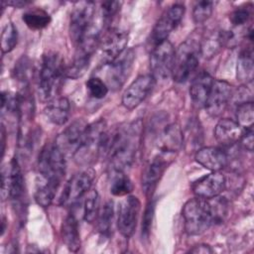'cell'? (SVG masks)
<instances>
[{
	"label": "cell",
	"mask_w": 254,
	"mask_h": 254,
	"mask_svg": "<svg viewBox=\"0 0 254 254\" xmlns=\"http://www.w3.org/2000/svg\"><path fill=\"white\" fill-rule=\"evenodd\" d=\"M140 119L105 131L100 144V157L108 160L112 173L124 172L134 163L142 134Z\"/></svg>",
	"instance_id": "cell-1"
},
{
	"label": "cell",
	"mask_w": 254,
	"mask_h": 254,
	"mask_svg": "<svg viewBox=\"0 0 254 254\" xmlns=\"http://www.w3.org/2000/svg\"><path fill=\"white\" fill-rule=\"evenodd\" d=\"M7 6H12L14 8H23L26 7L27 5L31 4V1H27V0H12V1H7L5 2Z\"/></svg>",
	"instance_id": "cell-42"
},
{
	"label": "cell",
	"mask_w": 254,
	"mask_h": 254,
	"mask_svg": "<svg viewBox=\"0 0 254 254\" xmlns=\"http://www.w3.org/2000/svg\"><path fill=\"white\" fill-rule=\"evenodd\" d=\"M99 209V194L96 190H89L84 195L83 219L88 223H92L96 220Z\"/></svg>",
	"instance_id": "cell-30"
},
{
	"label": "cell",
	"mask_w": 254,
	"mask_h": 254,
	"mask_svg": "<svg viewBox=\"0 0 254 254\" xmlns=\"http://www.w3.org/2000/svg\"><path fill=\"white\" fill-rule=\"evenodd\" d=\"M236 118L237 123L246 128H250L253 125L254 120V105L253 101H247L237 104L236 108Z\"/></svg>",
	"instance_id": "cell-32"
},
{
	"label": "cell",
	"mask_w": 254,
	"mask_h": 254,
	"mask_svg": "<svg viewBox=\"0 0 254 254\" xmlns=\"http://www.w3.org/2000/svg\"><path fill=\"white\" fill-rule=\"evenodd\" d=\"M232 93L233 88L230 83L220 79L214 80L204 104L206 112L212 117H217L222 114L231 101Z\"/></svg>",
	"instance_id": "cell-15"
},
{
	"label": "cell",
	"mask_w": 254,
	"mask_h": 254,
	"mask_svg": "<svg viewBox=\"0 0 254 254\" xmlns=\"http://www.w3.org/2000/svg\"><path fill=\"white\" fill-rule=\"evenodd\" d=\"M66 156L55 145L47 144L40 152L38 159L37 184L51 186L59 190L66 169Z\"/></svg>",
	"instance_id": "cell-3"
},
{
	"label": "cell",
	"mask_w": 254,
	"mask_h": 254,
	"mask_svg": "<svg viewBox=\"0 0 254 254\" xmlns=\"http://www.w3.org/2000/svg\"><path fill=\"white\" fill-rule=\"evenodd\" d=\"M105 131L106 123L103 119L87 124L80 145L72 156L78 165L88 166L100 157V144Z\"/></svg>",
	"instance_id": "cell-6"
},
{
	"label": "cell",
	"mask_w": 254,
	"mask_h": 254,
	"mask_svg": "<svg viewBox=\"0 0 254 254\" xmlns=\"http://www.w3.org/2000/svg\"><path fill=\"white\" fill-rule=\"evenodd\" d=\"M31 73V66H30V61L26 56H23L20 58L13 69V76L16 80L22 82V83H27L29 80V76Z\"/></svg>",
	"instance_id": "cell-36"
},
{
	"label": "cell",
	"mask_w": 254,
	"mask_h": 254,
	"mask_svg": "<svg viewBox=\"0 0 254 254\" xmlns=\"http://www.w3.org/2000/svg\"><path fill=\"white\" fill-rule=\"evenodd\" d=\"M200 45L192 39L182 43L175 53L172 76L176 82L183 83L196 70L199 63Z\"/></svg>",
	"instance_id": "cell-5"
},
{
	"label": "cell",
	"mask_w": 254,
	"mask_h": 254,
	"mask_svg": "<svg viewBox=\"0 0 254 254\" xmlns=\"http://www.w3.org/2000/svg\"><path fill=\"white\" fill-rule=\"evenodd\" d=\"M110 185V192L115 196H126L134 190V186L130 178L124 172L112 173Z\"/></svg>",
	"instance_id": "cell-28"
},
{
	"label": "cell",
	"mask_w": 254,
	"mask_h": 254,
	"mask_svg": "<svg viewBox=\"0 0 254 254\" xmlns=\"http://www.w3.org/2000/svg\"><path fill=\"white\" fill-rule=\"evenodd\" d=\"M9 197L15 203L20 204L25 195V181L20 164L16 158L12 159L8 166Z\"/></svg>",
	"instance_id": "cell-22"
},
{
	"label": "cell",
	"mask_w": 254,
	"mask_h": 254,
	"mask_svg": "<svg viewBox=\"0 0 254 254\" xmlns=\"http://www.w3.org/2000/svg\"><path fill=\"white\" fill-rule=\"evenodd\" d=\"M18 43V32L12 22L4 27L1 34V51L3 54L10 53Z\"/></svg>",
	"instance_id": "cell-31"
},
{
	"label": "cell",
	"mask_w": 254,
	"mask_h": 254,
	"mask_svg": "<svg viewBox=\"0 0 254 254\" xmlns=\"http://www.w3.org/2000/svg\"><path fill=\"white\" fill-rule=\"evenodd\" d=\"M121 4L119 1H104L101 3L102 24L105 29L113 27L112 23L120 11Z\"/></svg>",
	"instance_id": "cell-33"
},
{
	"label": "cell",
	"mask_w": 254,
	"mask_h": 254,
	"mask_svg": "<svg viewBox=\"0 0 254 254\" xmlns=\"http://www.w3.org/2000/svg\"><path fill=\"white\" fill-rule=\"evenodd\" d=\"M202 142V131L199 122L195 119L190 120L188 125L186 126L185 131L183 132V145L186 146L187 150L197 151V147Z\"/></svg>",
	"instance_id": "cell-26"
},
{
	"label": "cell",
	"mask_w": 254,
	"mask_h": 254,
	"mask_svg": "<svg viewBox=\"0 0 254 254\" xmlns=\"http://www.w3.org/2000/svg\"><path fill=\"white\" fill-rule=\"evenodd\" d=\"M141 202L137 196L126 195L117 209V227L119 232L129 238L135 232L140 213Z\"/></svg>",
	"instance_id": "cell-11"
},
{
	"label": "cell",
	"mask_w": 254,
	"mask_h": 254,
	"mask_svg": "<svg viewBox=\"0 0 254 254\" xmlns=\"http://www.w3.org/2000/svg\"><path fill=\"white\" fill-rule=\"evenodd\" d=\"M213 2L212 1H199L197 2L192 10V19L195 24H201L205 22L212 14L213 11Z\"/></svg>",
	"instance_id": "cell-35"
},
{
	"label": "cell",
	"mask_w": 254,
	"mask_h": 254,
	"mask_svg": "<svg viewBox=\"0 0 254 254\" xmlns=\"http://www.w3.org/2000/svg\"><path fill=\"white\" fill-rule=\"evenodd\" d=\"M186 232L190 235H199L213 224L212 210L208 199L194 197L186 202L183 208Z\"/></svg>",
	"instance_id": "cell-4"
},
{
	"label": "cell",
	"mask_w": 254,
	"mask_h": 254,
	"mask_svg": "<svg viewBox=\"0 0 254 254\" xmlns=\"http://www.w3.org/2000/svg\"><path fill=\"white\" fill-rule=\"evenodd\" d=\"M172 159L173 158L171 157L157 154L151 160L142 178V186L146 195H152L157 184L159 183Z\"/></svg>",
	"instance_id": "cell-18"
},
{
	"label": "cell",
	"mask_w": 254,
	"mask_h": 254,
	"mask_svg": "<svg viewBox=\"0 0 254 254\" xmlns=\"http://www.w3.org/2000/svg\"><path fill=\"white\" fill-rule=\"evenodd\" d=\"M86 88L90 96L95 99L104 98L109 90V87L106 84V82L98 76H91L86 81Z\"/></svg>",
	"instance_id": "cell-34"
},
{
	"label": "cell",
	"mask_w": 254,
	"mask_h": 254,
	"mask_svg": "<svg viewBox=\"0 0 254 254\" xmlns=\"http://www.w3.org/2000/svg\"><path fill=\"white\" fill-rule=\"evenodd\" d=\"M1 197L3 200L9 197V180H8V165L3 166L1 170Z\"/></svg>",
	"instance_id": "cell-39"
},
{
	"label": "cell",
	"mask_w": 254,
	"mask_h": 254,
	"mask_svg": "<svg viewBox=\"0 0 254 254\" xmlns=\"http://www.w3.org/2000/svg\"><path fill=\"white\" fill-rule=\"evenodd\" d=\"M190 253H194V254H208V253H212L213 250L210 248L209 245L206 244H198L193 246L191 249H190Z\"/></svg>",
	"instance_id": "cell-41"
},
{
	"label": "cell",
	"mask_w": 254,
	"mask_h": 254,
	"mask_svg": "<svg viewBox=\"0 0 254 254\" xmlns=\"http://www.w3.org/2000/svg\"><path fill=\"white\" fill-rule=\"evenodd\" d=\"M95 4L91 1L77 2L70 14L69 37L76 45L93 26Z\"/></svg>",
	"instance_id": "cell-8"
},
{
	"label": "cell",
	"mask_w": 254,
	"mask_h": 254,
	"mask_svg": "<svg viewBox=\"0 0 254 254\" xmlns=\"http://www.w3.org/2000/svg\"><path fill=\"white\" fill-rule=\"evenodd\" d=\"M195 161L211 172H219L226 167L228 158L225 151L218 147H201L194 155Z\"/></svg>",
	"instance_id": "cell-19"
},
{
	"label": "cell",
	"mask_w": 254,
	"mask_h": 254,
	"mask_svg": "<svg viewBox=\"0 0 254 254\" xmlns=\"http://www.w3.org/2000/svg\"><path fill=\"white\" fill-rule=\"evenodd\" d=\"M185 10L186 9L183 4L175 3L165 11L153 29L152 39L156 45L168 40L170 34L181 23Z\"/></svg>",
	"instance_id": "cell-12"
},
{
	"label": "cell",
	"mask_w": 254,
	"mask_h": 254,
	"mask_svg": "<svg viewBox=\"0 0 254 254\" xmlns=\"http://www.w3.org/2000/svg\"><path fill=\"white\" fill-rule=\"evenodd\" d=\"M95 172L91 169H85L73 175L64 188L60 197V204L64 207L73 206L90 190Z\"/></svg>",
	"instance_id": "cell-7"
},
{
	"label": "cell",
	"mask_w": 254,
	"mask_h": 254,
	"mask_svg": "<svg viewBox=\"0 0 254 254\" xmlns=\"http://www.w3.org/2000/svg\"><path fill=\"white\" fill-rule=\"evenodd\" d=\"M251 17V11L248 7H239L231 12L229 20L233 26H242L248 22Z\"/></svg>",
	"instance_id": "cell-37"
},
{
	"label": "cell",
	"mask_w": 254,
	"mask_h": 254,
	"mask_svg": "<svg viewBox=\"0 0 254 254\" xmlns=\"http://www.w3.org/2000/svg\"><path fill=\"white\" fill-rule=\"evenodd\" d=\"M176 50L168 40L159 43L152 50L150 66L155 79L164 80L172 75Z\"/></svg>",
	"instance_id": "cell-10"
},
{
	"label": "cell",
	"mask_w": 254,
	"mask_h": 254,
	"mask_svg": "<svg viewBox=\"0 0 254 254\" xmlns=\"http://www.w3.org/2000/svg\"><path fill=\"white\" fill-rule=\"evenodd\" d=\"M154 213H155V202L153 200H150L145 208L143 219H142V236L144 237L149 236L151 226H152V221L154 218Z\"/></svg>",
	"instance_id": "cell-38"
},
{
	"label": "cell",
	"mask_w": 254,
	"mask_h": 254,
	"mask_svg": "<svg viewBox=\"0 0 254 254\" xmlns=\"http://www.w3.org/2000/svg\"><path fill=\"white\" fill-rule=\"evenodd\" d=\"M237 79L243 84L252 82L253 79V52L252 49L243 50L237 60Z\"/></svg>",
	"instance_id": "cell-25"
},
{
	"label": "cell",
	"mask_w": 254,
	"mask_h": 254,
	"mask_svg": "<svg viewBox=\"0 0 254 254\" xmlns=\"http://www.w3.org/2000/svg\"><path fill=\"white\" fill-rule=\"evenodd\" d=\"M135 62V52L132 49L125 50L111 63L106 64V84L112 90L120 89L130 76Z\"/></svg>",
	"instance_id": "cell-9"
},
{
	"label": "cell",
	"mask_w": 254,
	"mask_h": 254,
	"mask_svg": "<svg viewBox=\"0 0 254 254\" xmlns=\"http://www.w3.org/2000/svg\"><path fill=\"white\" fill-rule=\"evenodd\" d=\"M127 44L128 34L125 31L115 27L105 29L99 43L104 63L109 64L119 57L126 50Z\"/></svg>",
	"instance_id": "cell-13"
},
{
	"label": "cell",
	"mask_w": 254,
	"mask_h": 254,
	"mask_svg": "<svg viewBox=\"0 0 254 254\" xmlns=\"http://www.w3.org/2000/svg\"><path fill=\"white\" fill-rule=\"evenodd\" d=\"M97 230L102 237H109L112 233L114 220V204L109 200L99 209L97 215Z\"/></svg>",
	"instance_id": "cell-27"
},
{
	"label": "cell",
	"mask_w": 254,
	"mask_h": 254,
	"mask_svg": "<svg viewBox=\"0 0 254 254\" xmlns=\"http://www.w3.org/2000/svg\"><path fill=\"white\" fill-rule=\"evenodd\" d=\"M87 123L83 119H76L69 124L55 140V145L65 155H71L75 153L80 145L83 133L86 129Z\"/></svg>",
	"instance_id": "cell-16"
},
{
	"label": "cell",
	"mask_w": 254,
	"mask_h": 254,
	"mask_svg": "<svg viewBox=\"0 0 254 254\" xmlns=\"http://www.w3.org/2000/svg\"><path fill=\"white\" fill-rule=\"evenodd\" d=\"M63 58L55 52H49L42 58L39 71L38 94L42 101H50L59 92L63 78L65 77Z\"/></svg>",
	"instance_id": "cell-2"
},
{
	"label": "cell",
	"mask_w": 254,
	"mask_h": 254,
	"mask_svg": "<svg viewBox=\"0 0 254 254\" xmlns=\"http://www.w3.org/2000/svg\"><path fill=\"white\" fill-rule=\"evenodd\" d=\"M213 81L212 76L206 71H200L192 79L190 87V95L194 107H204Z\"/></svg>",
	"instance_id": "cell-20"
},
{
	"label": "cell",
	"mask_w": 254,
	"mask_h": 254,
	"mask_svg": "<svg viewBox=\"0 0 254 254\" xmlns=\"http://www.w3.org/2000/svg\"><path fill=\"white\" fill-rule=\"evenodd\" d=\"M242 133V127L236 121L229 118L220 119L214 128V137L216 141L224 147L232 146L238 142Z\"/></svg>",
	"instance_id": "cell-21"
},
{
	"label": "cell",
	"mask_w": 254,
	"mask_h": 254,
	"mask_svg": "<svg viewBox=\"0 0 254 254\" xmlns=\"http://www.w3.org/2000/svg\"><path fill=\"white\" fill-rule=\"evenodd\" d=\"M239 141L247 151L251 152L253 150V128H246Z\"/></svg>",
	"instance_id": "cell-40"
},
{
	"label": "cell",
	"mask_w": 254,
	"mask_h": 254,
	"mask_svg": "<svg viewBox=\"0 0 254 254\" xmlns=\"http://www.w3.org/2000/svg\"><path fill=\"white\" fill-rule=\"evenodd\" d=\"M62 238L69 251L76 252L80 248V234L78 222L73 213H69L63 221Z\"/></svg>",
	"instance_id": "cell-24"
},
{
	"label": "cell",
	"mask_w": 254,
	"mask_h": 254,
	"mask_svg": "<svg viewBox=\"0 0 254 254\" xmlns=\"http://www.w3.org/2000/svg\"><path fill=\"white\" fill-rule=\"evenodd\" d=\"M44 113L52 123L64 125L70 115V103L65 97H55L48 102Z\"/></svg>",
	"instance_id": "cell-23"
},
{
	"label": "cell",
	"mask_w": 254,
	"mask_h": 254,
	"mask_svg": "<svg viewBox=\"0 0 254 254\" xmlns=\"http://www.w3.org/2000/svg\"><path fill=\"white\" fill-rule=\"evenodd\" d=\"M225 184V177L220 172H212L194 182L192 191L197 197L209 199L219 195L223 191Z\"/></svg>",
	"instance_id": "cell-17"
},
{
	"label": "cell",
	"mask_w": 254,
	"mask_h": 254,
	"mask_svg": "<svg viewBox=\"0 0 254 254\" xmlns=\"http://www.w3.org/2000/svg\"><path fill=\"white\" fill-rule=\"evenodd\" d=\"M156 79L152 74H143L138 76L124 91L122 95V104L132 110L139 106L149 95L155 85Z\"/></svg>",
	"instance_id": "cell-14"
},
{
	"label": "cell",
	"mask_w": 254,
	"mask_h": 254,
	"mask_svg": "<svg viewBox=\"0 0 254 254\" xmlns=\"http://www.w3.org/2000/svg\"><path fill=\"white\" fill-rule=\"evenodd\" d=\"M22 20L32 30H41L51 23V16L42 9H33L23 14Z\"/></svg>",
	"instance_id": "cell-29"
}]
</instances>
